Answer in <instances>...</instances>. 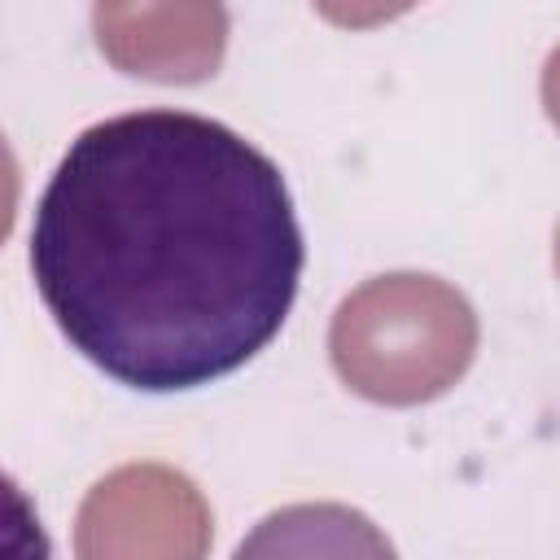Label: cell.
<instances>
[{"mask_svg": "<svg viewBox=\"0 0 560 560\" xmlns=\"http://www.w3.org/2000/svg\"><path fill=\"white\" fill-rule=\"evenodd\" d=\"M31 276L61 337L136 394H184L267 350L306 241L280 166L188 109L83 127L31 219Z\"/></svg>", "mask_w": 560, "mask_h": 560, "instance_id": "cell-1", "label": "cell"}, {"mask_svg": "<svg viewBox=\"0 0 560 560\" xmlns=\"http://www.w3.org/2000/svg\"><path fill=\"white\" fill-rule=\"evenodd\" d=\"M0 556L9 560H48L52 556V538L44 534V521L31 503V494L0 472Z\"/></svg>", "mask_w": 560, "mask_h": 560, "instance_id": "cell-2", "label": "cell"}]
</instances>
